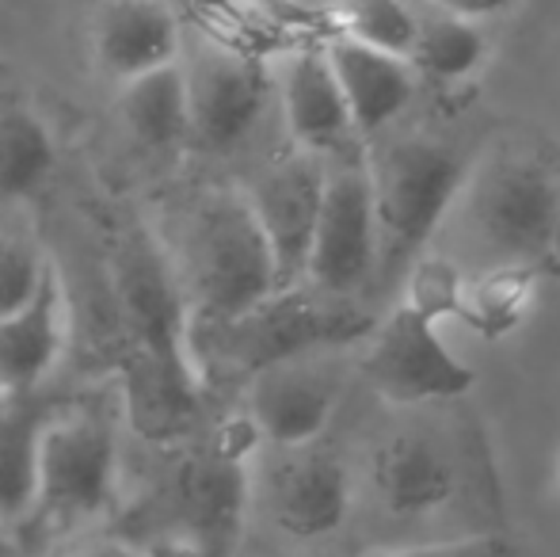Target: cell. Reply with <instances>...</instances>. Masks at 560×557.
I'll list each match as a JSON object with an SVG mask.
<instances>
[{"mask_svg":"<svg viewBox=\"0 0 560 557\" xmlns=\"http://www.w3.org/2000/svg\"><path fill=\"white\" fill-rule=\"evenodd\" d=\"M541 276H553L560 279V214L549 230V241H546V253H541Z\"/></svg>","mask_w":560,"mask_h":557,"instance_id":"30","label":"cell"},{"mask_svg":"<svg viewBox=\"0 0 560 557\" xmlns=\"http://www.w3.org/2000/svg\"><path fill=\"white\" fill-rule=\"evenodd\" d=\"M115 459V423L104 413L50 417L38 439L35 508L58 523L96 515L112 500Z\"/></svg>","mask_w":560,"mask_h":557,"instance_id":"9","label":"cell"},{"mask_svg":"<svg viewBox=\"0 0 560 557\" xmlns=\"http://www.w3.org/2000/svg\"><path fill=\"white\" fill-rule=\"evenodd\" d=\"M538 279L541 271L530 268V264H488L472 279L465 276L454 317L465 321L485 340H500V336L515 333L523 325Z\"/></svg>","mask_w":560,"mask_h":557,"instance_id":"22","label":"cell"},{"mask_svg":"<svg viewBox=\"0 0 560 557\" xmlns=\"http://www.w3.org/2000/svg\"><path fill=\"white\" fill-rule=\"evenodd\" d=\"M100 66L118 81L176 66L184 50V27L168 0H107L92 31Z\"/></svg>","mask_w":560,"mask_h":557,"instance_id":"17","label":"cell"},{"mask_svg":"<svg viewBox=\"0 0 560 557\" xmlns=\"http://www.w3.org/2000/svg\"><path fill=\"white\" fill-rule=\"evenodd\" d=\"M4 394H8V390H4V386H0V397H4Z\"/></svg>","mask_w":560,"mask_h":557,"instance_id":"34","label":"cell"},{"mask_svg":"<svg viewBox=\"0 0 560 557\" xmlns=\"http://www.w3.org/2000/svg\"><path fill=\"white\" fill-rule=\"evenodd\" d=\"M553 477H557V489H560V451H557V462H553Z\"/></svg>","mask_w":560,"mask_h":557,"instance_id":"33","label":"cell"},{"mask_svg":"<svg viewBox=\"0 0 560 557\" xmlns=\"http://www.w3.org/2000/svg\"><path fill=\"white\" fill-rule=\"evenodd\" d=\"M50 417V405L35 390L0 397V523L20 520L35 508L38 439Z\"/></svg>","mask_w":560,"mask_h":557,"instance_id":"20","label":"cell"},{"mask_svg":"<svg viewBox=\"0 0 560 557\" xmlns=\"http://www.w3.org/2000/svg\"><path fill=\"white\" fill-rule=\"evenodd\" d=\"M187 20L199 38L256 61L290 58L332 38L325 8L298 0H187Z\"/></svg>","mask_w":560,"mask_h":557,"instance_id":"12","label":"cell"},{"mask_svg":"<svg viewBox=\"0 0 560 557\" xmlns=\"http://www.w3.org/2000/svg\"><path fill=\"white\" fill-rule=\"evenodd\" d=\"M370 485L393 515H431L457 492V466L435 436L400 428L370 454Z\"/></svg>","mask_w":560,"mask_h":557,"instance_id":"15","label":"cell"},{"mask_svg":"<svg viewBox=\"0 0 560 557\" xmlns=\"http://www.w3.org/2000/svg\"><path fill=\"white\" fill-rule=\"evenodd\" d=\"M328 161L305 149H290L279 161H271L252 184L248 202L259 230L267 237L275 260L279 290L302 287L305 264H310L313 233H317L320 202H325Z\"/></svg>","mask_w":560,"mask_h":557,"instance_id":"11","label":"cell"},{"mask_svg":"<svg viewBox=\"0 0 560 557\" xmlns=\"http://www.w3.org/2000/svg\"><path fill=\"white\" fill-rule=\"evenodd\" d=\"M179 287L191 328L241 317L279 290L271 248L244 192H214L195 207Z\"/></svg>","mask_w":560,"mask_h":557,"instance_id":"5","label":"cell"},{"mask_svg":"<svg viewBox=\"0 0 560 557\" xmlns=\"http://www.w3.org/2000/svg\"><path fill=\"white\" fill-rule=\"evenodd\" d=\"M488 54L485 31L469 20L435 12L431 20H420L416 27V43L408 50V66L416 77H431V81L457 84L480 69Z\"/></svg>","mask_w":560,"mask_h":557,"instance_id":"24","label":"cell"},{"mask_svg":"<svg viewBox=\"0 0 560 557\" xmlns=\"http://www.w3.org/2000/svg\"><path fill=\"white\" fill-rule=\"evenodd\" d=\"M112 279L122 321L126 417L149 443H176L202 409L184 287L141 225H126L115 241Z\"/></svg>","mask_w":560,"mask_h":557,"instance_id":"1","label":"cell"},{"mask_svg":"<svg viewBox=\"0 0 560 557\" xmlns=\"http://www.w3.org/2000/svg\"><path fill=\"white\" fill-rule=\"evenodd\" d=\"M271 515L294 538H325L351 512V477L332 451L310 443L282 451L267 477Z\"/></svg>","mask_w":560,"mask_h":557,"instance_id":"14","label":"cell"},{"mask_svg":"<svg viewBox=\"0 0 560 557\" xmlns=\"http://www.w3.org/2000/svg\"><path fill=\"white\" fill-rule=\"evenodd\" d=\"M377 271V222L374 187H370L366 153H343L328 164L325 202L313 233L310 264L302 287L325 298H354Z\"/></svg>","mask_w":560,"mask_h":557,"instance_id":"8","label":"cell"},{"mask_svg":"<svg viewBox=\"0 0 560 557\" xmlns=\"http://www.w3.org/2000/svg\"><path fill=\"white\" fill-rule=\"evenodd\" d=\"M400 282H405V298L400 302L416 305L423 317H431L439 325L443 317H454L465 276L450 260H416Z\"/></svg>","mask_w":560,"mask_h":557,"instance_id":"26","label":"cell"},{"mask_svg":"<svg viewBox=\"0 0 560 557\" xmlns=\"http://www.w3.org/2000/svg\"><path fill=\"white\" fill-rule=\"evenodd\" d=\"M118 115L133 141L145 149H176L187 141V89L184 69L164 66L156 73L122 81Z\"/></svg>","mask_w":560,"mask_h":557,"instance_id":"23","label":"cell"},{"mask_svg":"<svg viewBox=\"0 0 560 557\" xmlns=\"http://www.w3.org/2000/svg\"><path fill=\"white\" fill-rule=\"evenodd\" d=\"M325 58L347 100L354 135H382L416 100V69L405 58L370 50L351 38H325Z\"/></svg>","mask_w":560,"mask_h":557,"instance_id":"18","label":"cell"},{"mask_svg":"<svg viewBox=\"0 0 560 557\" xmlns=\"http://www.w3.org/2000/svg\"><path fill=\"white\" fill-rule=\"evenodd\" d=\"M454 207L488 264H530L541 271L560 214V156L538 138H503L469 164Z\"/></svg>","mask_w":560,"mask_h":557,"instance_id":"2","label":"cell"},{"mask_svg":"<svg viewBox=\"0 0 560 557\" xmlns=\"http://www.w3.org/2000/svg\"><path fill=\"white\" fill-rule=\"evenodd\" d=\"M325 15L336 38H351V43L405 61L416 43V27H420V15L405 0H336L325 8Z\"/></svg>","mask_w":560,"mask_h":557,"instance_id":"25","label":"cell"},{"mask_svg":"<svg viewBox=\"0 0 560 557\" xmlns=\"http://www.w3.org/2000/svg\"><path fill=\"white\" fill-rule=\"evenodd\" d=\"M54 172V138L27 104L12 69L0 66V195L27 199Z\"/></svg>","mask_w":560,"mask_h":557,"instance_id":"21","label":"cell"},{"mask_svg":"<svg viewBox=\"0 0 560 557\" xmlns=\"http://www.w3.org/2000/svg\"><path fill=\"white\" fill-rule=\"evenodd\" d=\"M256 443L252 420L233 417L172 469V512L184 543L202 557H225L236 546L248 508V454Z\"/></svg>","mask_w":560,"mask_h":557,"instance_id":"6","label":"cell"},{"mask_svg":"<svg viewBox=\"0 0 560 557\" xmlns=\"http://www.w3.org/2000/svg\"><path fill=\"white\" fill-rule=\"evenodd\" d=\"M362 374L382 402L400 409L454 402L477 386V371L446 348L435 321L408 302H397L389 317L374 321L362 351Z\"/></svg>","mask_w":560,"mask_h":557,"instance_id":"7","label":"cell"},{"mask_svg":"<svg viewBox=\"0 0 560 557\" xmlns=\"http://www.w3.org/2000/svg\"><path fill=\"white\" fill-rule=\"evenodd\" d=\"M431 4L446 15H457V20L480 23V20H488V15H500L503 8H511L515 0H431Z\"/></svg>","mask_w":560,"mask_h":557,"instance_id":"29","label":"cell"},{"mask_svg":"<svg viewBox=\"0 0 560 557\" xmlns=\"http://www.w3.org/2000/svg\"><path fill=\"white\" fill-rule=\"evenodd\" d=\"M0 557H20V550L12 546V538L4 535V523H0Z\"/></svg>","mask_w":560,"mask_h":557,"instance_id":"32","label":"cell"},{"mask_svg":"<svg viewBox=\"0 0 560 557\" xmlns=\"http://www.w3.org/2000/svg\"><path fill=\"white\" fill-rule=\"evenodd\" d=\"M66 348V294L58 268L46 260L35 294L0 317V386L8 394L35 390Z\"/></svg>","mask_w":560,"mask_h":557,"instance_id":"19","label":"cell"},{"mask_svg":"<svg viewBox=\"0 0 560 557\" xmlns=\"http://www.w3.org/2000/svg\"><path fill=\"white\" fill-rule=\"evenodd\" d=\"M279 92L282 115H287L290 138H294L298 149L317 156L351 153V141L359 135H354L347 100L325 58V43L290 54L287 66H282Z\"/></svg>","mask_w":560,"mask_h":557,"instance_id":"16","label":"cell"},{"mask_svg":"<svg viewBox=\"0 0 560 557\" xmlns=\"http://www.w3.org/2000/svg\"><path fill=\"white\" fill-rule=\"evenodd\" d=\"M339 402V379L317 356L287 359L248 379V413L259 439L279 451L310 446L328 428Z\"/></svg>","mask_w":560,"mask_h":557,"instance_id":"13","label":"cell"},{"mask_svg":"<svg viewBox=\"0 0 560 557\" xmlns=\"http://www.w3.org/2000/svg\"><path fill=\"white\" fill-rule=\"evenodd\" d=\"M184 69L187 89V138L207 153H229L256 130L271 96L267 61L244 58L199 38Z\"/></svg>","mask_w":560,"mask_h":557,"instance_id":"10","label":"cell"},{"mask_svg":"<svg viewBox=\"0 0 560 557\" xmlns=\"http://www.w3.org/2000/svg\"><path fill=\"white\" fill-rule=\"evenodd\" d=\"M362 557H515V546H511L503 535H465V538H450V543L370 550Z\"/></svg>","mask_w":560,"mask_h":557,"instance_id":"28","label":"cell"},{"mask_svg":"<svg viewBox=\"0 0 560 557\" xmlns=\"http://www.w3.org/2000/svg\"><path fill=\"white\" fill-rule=\"evenodd\" d=\"M377 222V271L385 287L408 276L454 210L469 161L435 135H397L366 153Z\"/></svg>","mask_w":560,"mask_h":557,"instance_id":"4","label":"cell"},{"mask_svg":"<svg viewBox=\"0 0 560 557\" xmlns=\"http://www.w3.org/2000/svg\"><path fill=\"white\" fill-rule=\"evenodd\" d=\"M43 271L46 260L38 256V248H31L27 241L0 237V317L20 310L35 294Z\"/></svg>","mask_w":560,"mask_h":557,"instance_id":"27","label":"cell"},{"mask_svg":"<svg viewBox=\"0 0 560 557\" xmlns=\"http://www.w3.org/2000/svg\"><path fill=\"white\" fill-rule=\"evenodd\" d=\"M370 328L374 317L354 305V298H325L310 287H290L275 290L233 321L191 328V356L202 382L210 374H233L248 382L252 374L287 359L347 348L370 336Z\"/></svg>","mask_w":560,"mask_h":557,"instance_id":"3","label":"cell"},{"mask_svg":"<svg viewBox=\"0 0 560 557\" xmlns=\"http://www.w3.org/2000/svg\"><path fill=\"white\" fill-rule=\"evenodd\" d=\"M149 557H202V554L191 543H184V538H172V543H156Z\"/></svg>","mask_w":560,"mask_h":557,"instance_id":"31","label":"cell"}]
</instances>
